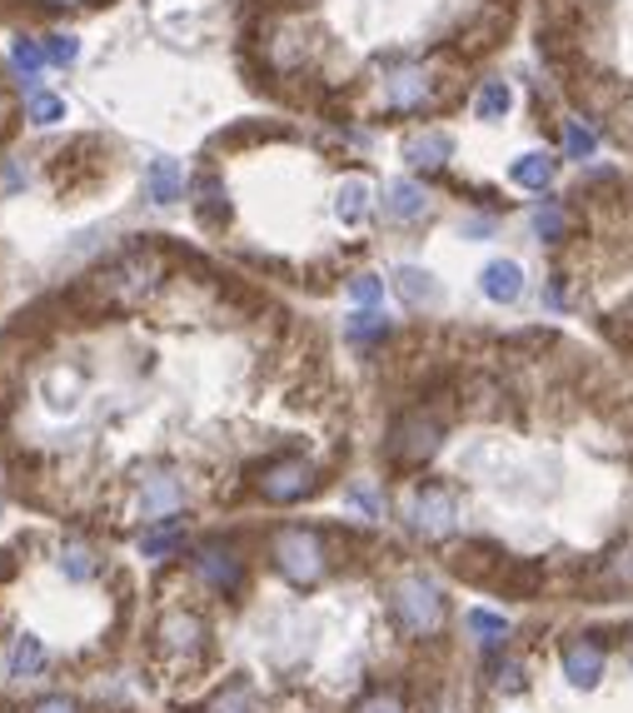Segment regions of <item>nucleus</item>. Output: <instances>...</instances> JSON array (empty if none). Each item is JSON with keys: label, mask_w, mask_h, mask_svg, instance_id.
<instances>
[{"label": "nucleus", "mask_w": 633, "mask_h": 713, "mask_svg": "<svg viewBox=\"0 0 633 713\" xmlns=\"http://www.w3.org/2000/svg\"><path fill=\"white\" fill-rule=\"evenodd\" d=\"M444 594H440V583L424 579V573H409V579L395 583V619L404 624V634L414 638H430L444 628Z\"/></svg>", "instance_id": "f257e3e1"}, {"label": "nucleus", "mask_w": 633, "mask_h": 713, "mask_svg": "<svg viewBox=\"0 0 633 713\" xmlns=\"http://www.w3.org/2000/svg\"><path fill=\"white\" fill-rule=\"evenodd\" d=\"M275 569L285 573L290 583H300V589H310V583L324 579V544L314 530H300V524H290V530L275 534Z\"/></svg>", "instance_id": "f03ea898"}, {"label": "nucleus", "mask_w": 633, "mask_h": 713, "mask_svg": "<svg viewBox=\"0 0 633 713\" xmlns=\"http://www.w3.org/2000/svg\"><path fill=\"white\" fill-rule=\"evenodd\" d=\"M444 439V424L434 414H404V420L389 430V459L395 465H424Z\"/></svg>", "instance_id": "7ed1b4c3"}, {"label": "nucleus", "mask_w": 633, "mask_h": 713, "mask_svg": "<svg viewBox=\"0 0 633 713\" xmlns=\"http://www.w3.org/2000/svg\"><path fill=\"white\" fill-rule=\"evenodd\" d=\"M409 524H414V534H424V539L454 534V494L444 484L414 489V499H409Z\"/></svg>", "instance_id": "20e7f679"}, {"label": "nucleus", "mask_w": 633, "mask_h": 713, "mask_svg": "<svg viewBox=\"0 0 633 713\" xmlns=\"http://www.w3.org/2000/svg\"><path fill=\"white\" fill-rule=\"evenodd\" d=\"M314 489V469L304 465V459H275V465H265V475H259V494L269 499V504H295V499H304Z\"/></svg>", "instance_id": "39448f33"}, {"label": "nucleus", "mask_w": 633, "mask_h": 713, "mask_svg": "<svg viewBox=\"0 0 633 713\" xmlns=\"http://www.w3.org/2000/svg\"><path fill=\"white\" fill-rule=\"evenodd\" d=\"M558 664H564V679H569L574 689H593V683L603 679V669H609V654H603V644H593V638H569V644L558 648Z\"/></svg>", "instance_id": "423d86ee"}, {"label": "nucleus", "mask_w": 633, "mask_h": 713, "mask_svg": "<svg viewBox=\"0 0 633 713\" xmlns=\"http://www.w3.org/2000/svg\"><path fill=\"white\" fill-rule=\"evenodd\" d=\"M430 96H434V80H430V70H419V65H399V70L385 76V105L389 110H419Z\"/></svg>", "instance_id": "0eeeda50"}, {"label": "nucleus", "mask_w": 633, "mask_h": 713, "mask_svg": "<svg viewBox=\"0 0 633 713\" xmlns=\"http://www.w3.org/2000/svg\"><path fill=\"white\" fill-rule=\"evenodd\" d=\"M385 215L395 225H414V220L430 215V190L414 180H389L385 185Z\"/></svg>", "instance_id": "6e6552de"}, {"label": "nucleus", "mask_w": 633, "mask_h": 713, "mask_svg": "<svg viewBox=\"0 0 633 713\" xmlns=\"http://www.w3.org/2000/svg\"><path fill=\"white\" fill-rule=\"evenodd\" d=\"M399 155H404V165H414V170H444L454 155V141L444 130H414Z\"/></svg>", "instance_id": "1a4fd4ad"}, {"label": "nucleus", "mask_w": 633, "mask_h": 713, "mask_svg": "<svg viewBox=\"0 0 633 713\" xmlns=\"http://www.w3.org/2000/svg\"><path fill=\"white\" fill-rule=\"evenodd\" d=\"M200 579L210 583V589H220V594H235L240 583H245V564L235 559V549H220V544H210V549H200Z\"/></svg>", "instance_id": "9d476101"}, {"label": "nucleus", "mask_w": 633, "mask_h": 713, "mask_svg": "<svg viewBox=\"0 0 633 713\" xmlns=\"http://www.w3.org/2000/svg\"><path fill=\"white\" fill-rule=\"evenodd\" d=\"M155 259H145V255H130L125 265H120V270H110L106 275V290L115 294V300H140V294L151 290L155 285Z\"/></svg>", "instance_id": "9b49d317"}, {"label": "nucleus", "mask_w": 633, "mask_h": 713, "mask_svg": "<svg viewBox=\"0 0 633 713\" xmlns=\"http://www.w3.org/2000/svg\"><path fill=\"white\" fill-rule=\"evenodd\" d=\"M479 290H484V300L514 304L519 294H524V270H519L514 259H489L479 275Z\"/></svg>", "instance_id": "f8f14e48"}, {"label": "nucleus", "mask_w": 633, "mask_h": 713, "mask_svg": "<svg viewBox=\"0 0 633 713\" xmlns=\"http://www.w3.org/2000/svg\"><path fill=\"white\" fill-rule=\"evenodd\" d=\"M554 175H558V160L548 151H529V155H519V160L509 165V180H514L519 190H548Z\"/></svg>", "instance_id": "ddd939ff"}, {"label": "nucleus", "mask_w": 633, "mask_h": 713, "mask_svg": "<svg viewBox=\"0 0 633 713\" xmlns=\"http://www.w3.org/2000/svg\"><path fill=\"white\" fill-rule=\"evenodd\" d=\"M529 225H534V235L544 239V245H558V239H569L574 230V215L564 200H538L534 215H529Z\"/></svg>", "instance_id": "4468645a"}, {"label": "nucleus", "mask_w": 633, "mask_h": 713, "mask_svg": "<svg viewBox=\"0 0 633 713\" xmlns=\"http://www.w3.org/2000/svg\"><path fill=\"white\" fill-rule=\"evenodd\" d=\"M145 194H151L155 205H175L185 194V175L175 160H151V170H145Z\"/></svg>", "instance_id": "2eb2a0df"}, {"label": "nucleus", "mask_w": 633, "mask_h": 713, "mask_svg": "<svg viewBox=\"0 0 633 713\" xmlns=\"http://www.w3.org/2000/svg\"><path fill=\"white\" fill-rule=\"evenodd\" d=\"M395 290L404 304H440V285H434L430 270H414V265H404V270H395Z\"/></svg>", "instance_id": "dca6fc26"}, {"label": "nucleus", "mask_w": 633, "mask_h": 713, "mask_svg": "<svg viewBox=\"0 0 633 713\" xmlns=\"http://www.w3.org/2000/svg\"><path fill=\"white\" fill-rule=\"evenodd\" d=\"M195 210H200L204 225H225V220H230L225 185H220L215 175H200V180H195Z\"/></svg>", "instance_id": "f3484780"}, {"label": "nucleus", "mask_w": 633, "mask_h": 713, "mask_svg": "<svg viewBox=\"0 0 633 713\" xmlns=\"http://www.w3.org/2000/svg\"><path fill=\"white\" fill-rule=\"evenodd\" d=\"M160 638H165V648H175V654H195V648L204 644V624L195 614H170L160 624Z\"/></svg>", "instance_id": "a211bd4d"}, {"label": "nucleus", "mask_w": 633, "mask_h": 713, "mask_svg": "<svg viewBox=\"0 0 633 713\" xmlns=\"http://www.w3.org/2000/svg\"><path fill=\"white\" fill-rule=\"evenodd\" d=\"M558 145H564V160H593L599 135H593L584 120H564V125H558Z\"/></svg>", "instance_id": "6ab92c4d"}, {"label": "nucleus", "mask_w": 633, "mask_h": 713, "mask_svg": "<svg viewBox=\"0 0 633 713\" xmlns=\"http://www.w3.org/2000/svg\"><path fill=\"white\" fill-rule=\"evenodd\" d=\"M334 215H340L344 225H359V220L369 215V185L365 180H344L340 194H334Z\"/></svg>", "instance_id": "aec40b11"}, {"label": "nucleus", "mask_w": 633, "mask_h": 713, "mask_svg": "<svg viewBox=\"0 0 633 713\" xmlns=\"http://www.w3.org/2000/svg\"><path fill=\"white\" fill-rule=\"evenodd\" d=\"M11 65H15V76H21V86L35 90V80H41V70H45V45L21 35V41L11 45Z\"/></svg>", "instance_id": "412c9836"}, {"label": "nucleus", "mask_w": 633, "mask_h": 713, "mask_svg": "<svg viewBox=\"0 0 633 713\" xmlns=\"http://www.w3.org/2000/svg\"><path fill=\"white\" fill-rule=\"evenodd\" d=\"M464 624H469V634L479 638L484 648H499L509 638V619L504 614H489V609H469V619H464Z\"/></svg>", "instance_id": "4be33fe9"}, {"label": "nucleus", "mask_w": 633, "mask_h": 713, "mask_svg": "<svg viewBox=\"0 0 633 713\" xmlns=\"http://www.w3.org/2000/svg\"><path fill=\"white\" fill-rule=\"evenodd\" d=\"M509 105H514V96H509L504 80H484L479 96H474V110H479V120H504Z\"/></svg>", "instance_id": "5701e85b"}, {"label": "nucleus", "mask_w": 633, "mask_h": 713, "mask_svg": "<svg viewBox=\"0 0 633 713\" xmlns=\"http://www.w3.org/2000/svg\"><path fill=\"white\" fill-rule=\"evenodd\" d=\"M344 335L355 339V345H375V339L389 335V320L379 310H355L349 314V324H344Z\"/></svg>", "instance_id": "b1692460"}, {"label": "nucleus", "mask_w": 633, "mask_h": 713, "mask_svg": "<svg viewBox=\"0 0 633 713\" xmlns=\"http://www.w3.org/2000/svg\"><path fill=\"white\" fill-rule=\"evenodd\" d=\"M180 499H185V489L175 484V479H151V484H145V514L165 519L170 509H180Z\"/></svg>", "instance_id": "393cba45"}, {"label": "nucleus", "mask_w": 633, "mask_h": 713, "mask_svg": "<svg viewBox=\"0 0 633 713\" xmlns=\"http://www.w3.org/2000/svg\"><path fill=\"white\" fill-rule=\"evenodd\" d=\"M45 664V648H41V638H15V648H11V679H25V673H35Z\"/></svg>", "instance_id": "a878e982"}, {"label": "nucleus", "mask_w": 633, "mask_h": 713, "mask_svg": "<svg viewBox=\"0 0 633 713\" xmlns=\"http://www.w3.org/2000/svg\"><path fill=\"white\" fill-rule=\"evenodd\" d=\"M25 120H31V125H55V120H65V100L45 96V90H31V100H25Z\"/></svg>", "instance_id": "bb28decb"}, {"label": "nucleus", "mask_w": 633, "mask_h": 713, "mask_svg": "<svg viewBox=\"0 0 633 713\" xmlns=\"http://www.w3.org/2000/svg\"><path fill=\"white\" fill-rule=\"evenodd\" d=\"M175 544H180V524H175V519H170V524H160V530H151V534H145V539H140V549L151 554V559H160V554H170Z\"/></svg>", "instance_id": "cd10ccee"}, {"label": "nucleus", "mask_w": 633, "mask_h": 713, "mask_svg": "<svg viewBox=\"0 0 633 713\" xmlns=\"http://www.w3.org/2000/svg\"><path fill=\"white\" fill-rule=\"evenodd\" d=\"M379 294H385V285H379V275H355L349 280V300L359 304V310H375Z\"/></svg>", "instance_id": "c85d7f7f"}, {"label": "nucleus", "mask_w": 633, "mask_h": 713, "mask_svg": "<svg viewBox=\"0 0 633 713\" xmlns=\"http://www.w3.org/2000/svg\"><path fill=\"white\" fill-rule=\"evenodd\" d=\"M76 55H80L76 35H51V41H45V60L51 65H76Z\"/></svg>", "instance_id": "c756f323"}, {"label": "nucleus", "mask_w": 633, "mask_h": 713, "mask_svg": "<svg viewBox=\"0 0 633 713\" xmlns=\"http://www.w3.org/2000/svg\"><path fill=\"white\" fill-rule=\"evenodd\" d=\"M355 713H404V703H399V693H369Z\"/></svg>", "instance_id": "7c9ffc66"}, {"label": "nucleus", "mask_w": 633, "mask_h": 713, "mask_svg": "<svg viewBox=\"0 0 633 713\" xmlns=\"http://www.w3.org/2000/svg\"><path fill=\"white\" fill-rule=\"evenodd\" d=\"M60 564H65V573H70V579H90V554L80 549V544H70Z\"/></svg>", "instance_id": "2f4dec72"}, {"label": "nucleus", "mask_w": 633, "mask_h": 713, "mask_svg": "<svg viewBox=\"0 0 633 713\" xmlns=\"http://www.w3.org/2000/svg\"><path fill=\"white\" fill-rule=\"evenodd\" d=\"M215 713H255V703L245 699V689H230L225 699H215Z\"/></svg>", "instance_id": "473e14b6"}, {"label": "nucleus", "mask_w": 633, "mask_h": 713, "mask_svg": "<svg viewBox=\"0 0 633 713\" xmlns=\"http://www.w3.org/2000/svg\"><path fill=\"white\" fill-rule=\"evenodd\" d=\"M31 713H80V709H76V699H41Z\"/></svg>", "instance_id": "72a5a7b5"}, {"label": "nucleus", "mask_w": 633, "mask_h": 713, "mask_svg": "<svg viewBox=\"0 0 633 713\" xmlns=\"http://www.w3.org/2000/svg\"><path fill=\"white\" fill-rule=\"evenodd\" d=\"M55 5H70V0H55Z\"/></svg>", "instance_id": "f704fd0d"}]
</instances>
